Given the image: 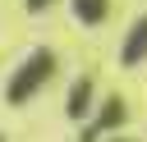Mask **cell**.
<instances>
[{"label":"cell","instance_id":"6da1fadb","mask_svg":"<svg viewBox=\"0 0 147 142\" xmlns=\"http://www.w3.org/2000/svg\"><path fill=\"white\" fill-rule=\"evenodd\" d=\"M51 64H55V60H51V50H37V55H32V60H28V64L14 73V82H9V101L32 96V92H37V87L51 78Z\"/></svg>","mask_w":147,"mask_h":142},{"label":"cell","instance_id":"7a4b0ae2","mask_svg":"<svg viewBox=\"0 0 147 142\" xmlns=\"http://www.w3.org/2000/svg\"><path fill=\"white\" fill-rule=\"evenodd\" d=\"M142 55H147V18L129 32V41H124V64H138Z\"/></svg>","mask_w":147,"mask_h":142},{"label":"cell","instance_id":"3957f363","mask_svg":"<svg viewBox=\"0 0 147 142\" xmlns=\"http://www.w3.org/2000/svg\"><path fill=\"white\" fill-rule=\"evenodd\" d=\"M74 9H78L83 23H96V18L106 14V0H74Z\"/></svg>","mask_w":147,"mask_h":142},{"label":"cell","instance_id":"277c9868","mask_svg":"<svg viewBox=\"0 0 147 142\" xmlns=\"http://www.w3.org/2000/svg\"><path fill=\"white\" fill-rule=\"evenodd\" d=\"M87 96H92V82H78L74 87V101H69V115H83L87 110Z\"/></svg>","mask_w":147,"mask_h":142},{"label":"cell","instance_id":"5b68a950","mask_svg":"<svg viewBox=\"0 0 147 142\" xmlns=\"http://www.w3.org/2000/svg\"><path fill=\"white\" fill-rule=\"evenodd\" d=\"M28 5H32V9H41V5H46V0H28Z\"/></svg>","mask_w":147,"mask_h":142}]
</instances>
